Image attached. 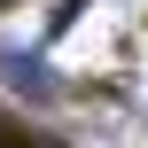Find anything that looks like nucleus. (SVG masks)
I'll return each instance as SVG.
<instances>
[{"label":"nucleus","mask_w":148,"mask_h":148,"mask_svg":"<svg viewBox=\"0 0 148 148\" xmlns=\"http://www.w3.org/2000/svg\"><path fill=\"white\" fill-rule=\"evenodd\" d=\"M0 86L23 94L31 109H55V101H62V78H55L47 55H31V47H0Z\"/></svg>","instance_id":"nucleus-1"},{"label":"nucleus","mask_w":148,"mask_h":148,"mask_svg":"<svg viewBox=\"0 0 148 148\" xmlns=\"http://www.w3.org/2000/svg\"><path fill=\"white\" fill-rule=\"evenodd\" d=\"M86 8H94V0H62V8H55V16H47V31H55V39H62V31H70V23H78V16H86Z\"/></svg>","instance_id":"nucleus-2"}]
</instances>
